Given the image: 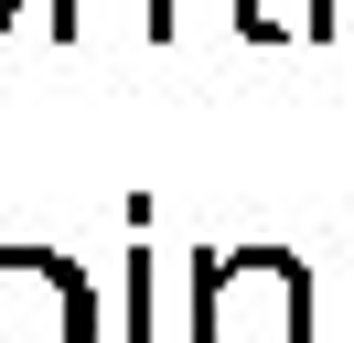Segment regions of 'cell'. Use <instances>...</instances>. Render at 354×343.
<instances>
[{
	"label": "cell",
	"instance_id": "4",
	"mask_svg": "<svg viewBox=\"0 0 354 343\" xmlns=\"http://www.w3.org/2000/svg\"><path fill=\"white\" fill-rule=\"evenodd\" d=\"M236 33L247 43H279V33L290 43H322L333 33V0H236Z\"/></svg>",
	"mask_w": 354,
	"mask_h": 343
},
{
	"label": "cell",
	"instance_id": "6",
	"mask_svg": "<svg viewBox=\"0 0 354 343\" xmlns=\"http://www.w3.org/2000/svg\"><path fill=\"white\" fill-rule=\"evenodd\" d=\"M11 11H22V0H0V33H11Z\"/></svg>",
	"mask_w": 354,
	"mask_h": 343
},
{
	"label": "cell",
	"instance_id": "3",
	"mask_svg": "<svg viewBox=\"0 0 354 343\" xmlns=\"http://www.w3.org/2000/svg\"><path fill=\"white\" fill-rule=\"evenodd\" d=\"M54 43H86L97 21H118L129 43H172V0H44Z\"/></svg>",
	"mask_w": 354,
	"mask_h": 343
},
{
	"label": "cell",
	"instance_id": "2",
	"mask_svg": "<svg viewBox=\"0 0 354 343\" xmlns=\"http://www.w3.org/2000/svg\"><path fill=\"white\" fill-rule=\"evenodd\" d=\"M97 279L65 247H0V343H97Z\"/></svg>",
	"mask_w": 354,
	"mask_h": 343
},
{
	"label": "cell",
	"instance_id": "1",
	"mask_svg": "<svg viewBox=\"0 0 354 343\" xmlns=\"http://www.w3.org/2000/svg\"><path fill=\"white\" fill-rule=\"evenodd\" d=\"M194 343H311V268L290 247H225L194 268Z\"/></svg>",
	"mask_w": 354,
	"mask_h": 343
},
{
	"label": "cell",
	"instance_id": "5",
	"mask_svg": "<svg viewBox=\"0 0 354 343\" xmlns=\"http://www.w3.org/2000/svg\"><path fill=\"white\" fill-rule=\"evenodd\" d=\"M151 290H161V257L129 247V343H151Z\"/></svg>",
	"mask_w": 354,
	"mask_h": 343
}]
</instances>
